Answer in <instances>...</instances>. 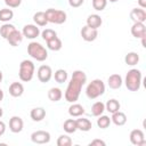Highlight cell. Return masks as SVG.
<instances>
[{
  "label": "cell",
  "mask_w": 146,
  "mask_h": 146,
  "mask_svg": "<svg viewBox=\"0 0 146 146\" xmlns=\"http://www.w3.org/2000/svg\"><path fill=\"white\" fill-rule=\"evenodd\" d=\"M57 145L58 146H71L72 145V139L67 135H60L57 139Z\"/></svg>",
  "instance_id": "836d02e7"
},
{
  "label": "cell",
  "mask_w": 146,
  "mask_h": 146,
  "mask_svg": "<svg viewBox=\"0 0 146 146\" xmlns=\"http://www.w3.org/2000/svg\"><path fill=\"white\" fill-rule=\"evenodd\" d=\"M33 74H34V64L31 60L24 59L19 64V72H18L19 79L24 82H29L32 80Z\"/></svg>",
  "instance_id": "5b68a950"
},
{
  "label": "cell",
  "mask_w": 146,
  "mask_h": 146,
  "mask_svg": "<svg viewBox=\"0 0 146 146\" xmlns=\"http://www.w3.org/2000/svg\"><path fill=\"white\" fill-rule=\"evenodd\" d=\"M98 35V31L97 29H92V27H89L88 25L83 26L82 30H81V36L84 41H94Z\"/></svg>",
  "instance_id": "8fae6325"
},
{
  "label": "cell",
  "mask_w": 146,
  "mask_h": 146,
  "mask_svg": "<svg viewBox=\"0 0 146 146\" xmlns=\"http://www.w3.org/2000/svg\"><path fill=\"white\" fill-rule=\"evenodd\" d=\"M105 92V84L100 79H95L92 80L86 89V95L90 99H95L99 96H102Z\"/></svg>",
  "instance_id": "277c9868"
},
{
  "label": "cell",
  "mask_w": 146,
  "mask_h": 146,
  "mask_svg": "<svg viewBox=\"0 0 146 146\" xmlns=\"http://www.w3.org/2000/svg\"><path fill=\"white\" fill-rule=\"evenodd\" d=\"M75 122H76V129H78V130H81V131H89V130L92 128V124H91L90 120H88V119L81 117V119L75 120Z\"/></svg>",
  "instance_id": "44dd1931"
},
{
  "label": "cell",
  "mask_w": 146,
  "mask_h": 146,
  "mask_svg": "<svg viewBox=\"0 0 146 146\" xmlns=\"http://www.w3.org/2000/svg\"><path fill=\"white\" fill-rule=\"evenodd\" d=\"M124 62H125L127 65H131V66L136 65L139 62V55L137 52H133V51L128 52L125 55V57H124Z\"/></svg>",
  "instance_id": "4316f807"
},
{
  "label": "cell",
  "mask_w": 146,
  "mask_h": 146,
  "mask_svg": "<svg viewBox=\"0 0 146 146\" xmlns=\"http://www.w3.org/2000/svg\"><path fill=\"white\" fill-rule=\"evenodd\" d=\"M84 0H68V3L71 7H74V8H78L80 7L82 3H83Z\"/></svg>",
  "instance_id": "74e56055"
},
{
  "label": "cell",
  "mask_w": 146,
  "mask_h": 146,
  "mask_svg": "<svg viewBox=\"0 0 146 146\" xmlns=\"http://www.w3.org/2000/svg\"><path fill=\"white\" fill-rule=\"evenodd\" d=\"M131 34L135 38L146 36V27H145L144 23H139V22L133 23V25L131 26Z\"/></svg>",
  "instance_id": "5bb4252c"
},
{
  "label": "cell",
  "mask_w": 146,
  "mask_h": 146,
  "mask_svg": "<svg viewBox=\"0 0 146 146\" xmlns=\"http://www.w3.org/2000/svg\"><path fill=\"white\" fill-rule=\"evenodd\" d=\"M24 92V87L21 82H13L9 86V94L13 97H21Z\"/></svg>",
  "instance_id": "2e32d148"
},
{
  "label": "cell",
  "mask_w": 146,
  "mask_h": 146,
  "mask_svg": "<svg viewBox=\"0 0 146 146\" xmlns=\"http://www.w3.org/2000/svg\"><path fill=\"white\" fill-rule=\"evenodd\" d=\"M105 110L108 111L110 113L117 112L120 110V103L116 99H110V100H107V103L105 105Z\"/></svg>",
  "instance_id": "f1b7e54d"
},
{
  "label": "cell",
  "mask_w": 146,
  "mask_h": 146,
  "mask_svg": "<svg viewBox=\"0 0 146 146\" xmlns=\"http://www.w3.org/2000/svg\"><path fill=\"white\" fill-rule=\"evenodd\" d=\"M27 52L29 55L34 58L38 62H43L48 57V52L43 46H41L39 42H30L27 44Z\"/></svg>",
  "instance_id": "3957f363"
},
{
  "label": "cell",
  "mask_w": 146,
  "mask_h": 146,
  "mask_svg": "<svg viewBox=\"0 0 146 146\" xmlns=\"http://www.w3.org/2000/svg\"><path fill=\"white\" fill-rule=\"evenodd\" d=\"M111 124V119L106 115H99V119H97V125L100 129H106Z\"/></svg>",
  "instance_id": "d6a6232c"
},
{
  "label": "cell",
  "mask_w": 146,
  "mask_h": 146,
  "mask_svg": "<svg viewBox=\"0 0 146 146\" xmlns=\"http://www.w3.org/2000/svg\"><path fill=\"white\" fill-rule=\"evenodd\" d=\"M63 97V94H62V90L59 88H50L49 91H48V98L51 100V102H58Z\"/></svg>",
  "instance_id": "603a6c76"
},
{
  "label": "cell",
  "mask_w": 146,
  "mask_h": 146,
  "mask_svg": "<svg viewBox=\"0 0 146 146\" xmlns=\"http://www.w3.org/2000/svg\"><path fill=\"white\" fill-rule=\"evenodd\" d=\"M44 14H46L47 21L54 24H63L66 21V13L63 10L49 8L44 11Z\"/></svg>",
  "instance_id": "8992f818"
},
{
  "label": "cell",
  "mask_w": 146,
  "mask_h": 146,
  "mask_svg": "<svg viewBox=\"0 0 146 146\" xmlns=\"http://www.w3.org/2000/svg\"><path fill=\"white\" fill-rule=\"evenodd\" d=\"M22 33H23V36H25L27 39H35L36 36H39L40 30H39V27H36V25L27 24L23 27Z\"/></svg>",
  "instance_id": "30bf717a"
},
{
  "label": "cell",
  "mask_w": 146,
  "mask_h": 146,
  "mask_svg": "<svg viewBox=\"0 0 146 146\" xmlns=\"http://www.w3.org/2000/svg\"><path fill=\"white\" fill-rule=\"evenodd\" d=\"M52 76L51 67L48 65H41L38 68V79L41 82H48Z\"/></svg>",
  "instance_id": "9c48e42d"
},
{
  "label": "cell",
  "mask_w": 146,
  "mask_h": 146,
  "mask_svg": "<svg viewBox=\"0 0 146 146\" xmlns=\"http://www.w3.org/2000/svg\"><path fill=\"white\" fill-rule=\"evenodd\" d=\"M5 131H6V124H5V122L0 121V136H2L5 133Z\"/></svg>",
  "instance_id": "ab89813d"
},
{
  "label": "cell",
  "mask_w": 146,
  "mask_h": 146,
  "mask_svg": "<svg viewBox=\"0 0 146 146\" xmlns=\"http://www.w3.org/2000/svg\"><path fill=\"white\" fill-rule=\"evenodd\" d=\"M1 81H2V73H1V71H0V83H1Z\"/></svg>",
  "instance_id": "ee69618b"
},
{
  "label": "cell",
  "mask_w": 146,
  "mask_h": 146,
  "mask_svg": "<svg viewBox=\"0 0 146 146\" xmlns=\"http://www.w3.org/2000/svg\"><path fill=\"white\" fill-rule=\"evenodd\" d=\"M22 40H23V33L19 32V31H17V30H14V31L9 34V36L7 38V41H8L9 44L13 46V47L18 46V43H21Z\"/></svg>",
  "instance_id": "9a60e30c"
},
{
  "label": "cell",
  "mask_w": 146,
  "mask_h": 146,
  "mask_svg": "<svg viewBox=\"0 0 146 146\" xmlns=\"http://www.w3.org/2000/svg\"><path fill=\"white\" fill-rule=\"evenodd\" d=\"M33 21H34V23H35L36 25H39V26H46L47 23H48V21H47V18H46L44 11H38V13H35L34 16H33Z\"/></svg>",
  "instance_id": "cb8c5ba5"
},
{
  "label": "cell",
  "mask_w": 146,
  "mask_h": 146,
  "mask_svg": "<svg viewBox=\"0 0 146 146\" xmlns=\"http://www.w3.org/2000/svg\"><path fill=\"white\" fill-rule=\"evenodd\" d=\"M130 141L131 144L136 145V146H143L146 144V140H145V136H144V132L140 130V129H135L130 132Z\"/></svg>",
  "instance_id": "ba28073f"
},
{
  "label": "cell",
  "mask_w": 146,
  "mask_h": 146,
  "mask_svg": "<svg viewBox=\"0 0 146 146\" xmlns=\"http://www.w3.org/2000/svg\"><path fill=\"white\" fill-rule=\"evenodd\" d=\"M41 35H42V39L46 40V42H47V41H49L50 39L57 36V33H56L54 30H51V29H46V30L42 32Z\"/></svg>",
  "instance_id": "d590c367"
},
{
  "label": "cell",
  "mask_w": 146,
  "mask_h": 146,
  "mask_svg": "<svg viewBox=\"0 0 146 146\" xmlns=\"http://www.w3.org/2000/svg\"><path fill=\"white\" fill-rule=\"evenodd\" d=\"M86 81H87V75L83 71H80V70L74 71L72 74L71 81L65 90V95H64L65 100L68 103H75L80 96L82 86L86 83Z\"/></svg>",
  "instance_id": "6da1fadb"
},
{
  "label": "cell",
  "mask_w": 146,
  "mask_h": 146,
  "mask_svg": "<svg viewBox=\"0 0 146 146\" xmlns=\"http://www.w3.org/2000/svg\"><path fill=\"white\" fill-rule=\"evenodd\" d=\"M105 111V104L102 102H96L94 103V105L91 106V114L94 116H99L104 113Z\"/></svg>",
  "instance_id": "484cf974"
},
{
  "label": "cell",
  "mask_w": 146,
  "mask_h": 146,
  "mask_svg": "<svg viewBox=\"0 0 146 146\" xmlns=\"http://www.w3.org/2000/svg\"><path fill=\"white\" fill-rule=\"evenodd\" d=\"M122 78L120 74H112L110 75L108 80H107V83H108V87L111 89H119L121 86H122Z\"/></svg>",
  "instance_id": "d6986e66"
},
{
  "label": "cell",
  "mask_w": 146,
  "mask_h": 146,
  "mask_svg": "<svg viewBox=\"0 0 146 146\" xmlns=\"http://www.w3.org/2000/svg\"><path fill=\"white\" fill-rule=\"evenodd\" d=\"M55 80H56V82H58V83H63V82H65L66 80H67V72L65 71V70H62V68H59V70H57L56 72H55Z\"/></svg>",
  "instance_id": "1f68e13d"
},
{
  "label": "cell",
  "mask_w": 146,
  "mask_h": 146,
  "mask_svg": "<svg viewBox=\"0 0 146 146\" xmlns=\"http://www.w3.org/2000/svg\"><path fill=\"white\" fill-rule=\"evenodd\" d=\"M22 0H5V3L10 8H17L21 5Z\"/></svg>",
  "instance_id": "8d00e7d4"
},
{
  "label": "cell",
  "mask_w": 146,
  "mask_h": 146,
  "mask_svg": "<svg viewBox=\"0 0 146 146\" xmlns=\"http://www.w3.org/2000/svg\"><path fill=\"white\" fill-rule=\"evenodd\" d=\"M14 30H16L14 25H11V24H3V25L0 27V35H1L3 39L7 40V38L9 36V34H10Z\"/></svg>",
  "instance_id": "f546056e"
},
{
  "label": "cell",
  "mask_w": 146,
  "mask_h": 146,
  "mask_svg": "<svg viewBox=\"0 0 146 146\" xmlns=\"http://www.w3.org/2000/svg\"><path fill=\"white\" fill-rule=\"evenodd\" d=\"M63 128H64V130H65L67 133H73V132H75V131L78 130V129H76V122H75V120H73V119H67V120L64 122Z\"/></svg>",
  "instance_id": "83f0119b"
},
{
  "label": "cell",
  "mask_w": 146,
  "mask_h": 146,
  "mask_svg": "<svg viewBox=\"0 0 146 146\" xmlns=\"http://www.w3.org/2000/svg\"><path fill=\"white\" fill-rule=\"evenodd\" d=\"M23 125H24V122L19 116H13L9 120V129L14 133L21 132L23 130Z\"/></svg>",
  "instance_id": "7c38bea8"
},
{
  "label": "cell",
  "mask_w": 146,
  "mask_h": 146,
  "mask_svg": "<svg viewBox=\"0 0 146 146\" xmlns=\"http://www.w3.org/2000/svg\"><path fill=\"white\" fill-rule=\"evenodd\" d=\"M14 17V13L11 9H8V8H5V9H1L0 10V21L1 22H9L11 18Z\"/></svg>",
  "instance_id": "4dcf8cb0"
},
{
  "label": "cell",
  "mask_w": 146,
  "mask_h": 146,
  "mask_svg": "<svg viewBox=\"0 0 146 146\" xmlns=\"http://www.w3.org/2000/svg\"><path fill=\"white\" fill-rule=\"evenodd\" d=\"M106 5H107V0H92V7L98 11L104 10Z\"/></svg>",
  "instance_id": "e575fe53"
},
{
  "label": "cell",
  "mask_w": 146,
  "mask_h": 146,
  "mask_svg": "<svg viewBox=\"0 0 146 146\" xmlns=\"http://www.w3.org/2000/svg\"><path fill=\"white\" fill-rule=\"evenodd\" d=\"M30 116H31V119L33 121L39 122V121H41V120L44 119V116H46V110L42 108V107H35V108H33L31 111Z\"/></svg>",
  "instance_id": "ffe728a7"
},
{
  "label": "cell",
  "mask_w": 146,
  "mask_h": 146,
  "mask_svg": "<svg viewBox=\"0 0 146 146\" xmlns=\"http://www.w3.org/2000/svg\"><path fill=\"white\" fill-rule=\"evenodd\" d=\"M62 40L58 38V36H55L52 39H50L49 41H47V47L50 49V50H54V51H58L60 48H62Z\"/></svg>",
  "instance_id": "d4e9b609"
},
{
  "label": "cell",
  "mask_w": 146,
  "mask_h": 146,
  "mask_svg": "<svg viewBox=\"0 0 146 146\" xmlns=\"http://www.w3.org/2000/svg\"><path fill=\"white\" fill-rule=\"evenodd\" d=\"M141 84V72L137 68L130 70L125 75V87L130 91L139 90Z\"/></svg>",
  "instance_id": "7a4b0ae2"
},
{
  "label": "cell",
  "mask_w": 146,
  "mask_h": 146,
  "mask_svg": "<svg viewBox=\"0 0 146 146\" xmlns=\"http://www.w3.org/2000/svg\"><path fill=\"white\" fill-rule=\"evenodd\" d=\"M2 99H3V91L0 89V102H1Z\"/></svg>",
  "instance_id": "b9f144b4"
},
{
  "label": "cell",
  "mask_w": 146,
  "mask_h": 146,
  "mask_svg": "<svg viewBox=\"0 0 146 146\" xmlns=\"http://www.w3.org/2000/svg\"><path fill=\"white\" fill-rule=\"evenodd\" d=\"M2 114H3V111H2V108H1V107H0V117H1V116H2Z\"/></svg>",
  "instance_id": "7bdbcfd3"
},
{
  "label": "cell",
  "mask_w": 146,
  "mask_h": 146,
  "mask_svg": "<svg viewBox=\"0 0 146 146\" xmlns=\"http://www.w3.org/2000/svg\"><path fill=\"white\" fill-rule=\"evenodd\" d=\"M111 121L115 124V125H123V124H125V122H127V115L123 113V112H120V111H117V112H114V113H112V117H111Z\"/></svg>",
  "instance_id": "ac0fdd59"
},
{
  "label": "cell",
  "mask_w": 146,
  "mask_h": 146,
  "mask_svg": "<svg viewBox=\"0 0 146 146\" xmlns=\"http://www.w3.org/2000/svg\"><path fill=\"white\" fill-rule=\"evenodd\" d=\"M68 114H70L71 116H74V117L81 116L82 114H84V108H83L82 105H80V104H74V103H73V104L68 107Z\"/></svg>",
  "instance_id": "7402d4cb"
},
{
  "label": "cell",
  "mask_w": 146,
  "mask_h": 146,
  "mask_svg": "<svg viewBox=\"0 0 146 146\" xmlns=\"http://www.w3.org/2000/svg\"><path fill=\"white\" fill-rule=\"evenodd\" d=\"M110 1H111V2H116L117 0H110Z\"/></svg>",
  "instance_id": "f6af8a7d"
},
{
  "label": "cell",
  "mask_w": 146,
  "mask_h": 146,
  "mask_svg": "<svg viewBox=\"0 0 146 146\" xmlns=\"http://www.w3.org/2000/svg\"><path fill=\"white\" fill-rule=\"evenodd\" d=\"M102 23H103V19H102V17H100L99 15H97V14L89 15L88 18H87V25H88L89 27H92V29H98V27H100Z\"/></svg>",
  "instance_id": "e0dca14e"
},
{
  "label": "cell",
  "mask_w": 146,
  "mask_h": 146,
  "mask_svg": "<svg viewBox=\"0 0 146 146\" xmlns=\"http://www.w3.org/2000/svg\"><path fill=\"white\" fill-rule=\"evenodd\" d=\"M31 140L35 144H47L50 141V133L44 130L34 131L31 135Z\"/></svg>",
  "instance_id": "52a82bcc"
},
{
  "label": "cell",
  "mask_w": 146,
  "mask_h": 146,
  "mask_svg": "<svg viewBox=\"0 0 146 146\" xmlns=\"http://www.w3.org/2000/svg\"><path fill=\"white\" fill-rule=\"evenodd\" d=\"M138 3H139V6L144 9V8H146V0H138Z\"/></svg>",
  "instance_id": "60d3db41"
},
{
  "label": "cell",
  "mask_w": 146,
  "mask_h": 146,
  "mask_svg": "<svg viewBox=\"0 0 146 146\" xmlns=\"http://www.w3.org/2000/svg\"><path fill=\"white\" fill-rule=\"evenodd\" d=\"M130 18L133 21V23H144L146 21V11L143 8H133L130 11Z\"/></svg>",
  "instance_id": "4fadbf2b"
},
{
  "label": "cell",
  "mask_w": 146,
  "mask_h": 146,
  "mask_svg": "<svg viewBox=\"0 0 146 146\" xmlns=\"http://www.w3.org/2000/svg\"><path fill=\"white\" fill-rule=\"evenodd\" d=\"M89 145L90 146H105V141H103L100 139H94L92 141H90Z\"/></svg>",
  "instance_id": "f35d334b"
}]
</instances>
